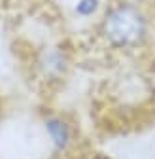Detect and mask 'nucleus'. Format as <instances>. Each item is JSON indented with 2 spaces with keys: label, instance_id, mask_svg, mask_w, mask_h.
<instances>
[{
  "label": "nucleus",
  "instance_id": "nucleus-5",
  "mask_svg": "<svg viewBox=\"0 0 155 159\" xmlns=\"http://www.w3.org/2000/svg\"><path fill=\"white\" fill-rule=\"evenodd\" d=\"M82 159H112V157H108V155H104V153H89V155H85V157H82Z\"/></svg>",
  "mask_w": 155,
  "mask_h": 159
},
{
  "label": "nucleus",
  "instance_id": "nucleus-4",
  "mask_svg": "<svg viewBox=\"0 0 155 159\" xmlns=\"http://www.w3.org/2000/svg\"><path fill=\"white\" fill-rule=\"evenodd\" d=\"M102 8L104 4L100 0H78L74 4V13L82 19H91V17H99Z\"/></svg>",
  "mask_w": 155,
  "mask_h": 159
},
{
  "label": "nucleus",
  "instance_id": "nucleus-3",
  "mask_svg": "<svg viewBox=\"0 0 155 159\" xmlns=\"http://www.w3.org/2000/svg\"><path fill=\"white\" fill-rule=\"evenodd\" d=\"M42 70L46 72V76L49 78H61L66 68L70 66V61H68V55L63 48H49L44 57H42Z\"/></svg>",
  "mask_w": 155,
  "mask_h": 159
},
{
  "label": "nucleus",
  "instance_id": "nucleus-1",
  "mask_svg": "<svg viewBox=\"0 0 155 159\" xmlns=\"http://www.w3.org/2000/svg\"><path fill=\"white\" fill-rule=\"evenodd\" d=\"M100 40L113 51H136L151 36V17L134 0H113L106 4L96 23Z\"/></svg>",
  "mask_w": 155,
  "mask_h": 159
},
{
  "label": "nucleus",
  "instance_id": "nucleus-2",
  "mask_svg": "<svg viewBox=\"0 0 155 159\" xmlns=\"http://www.w3.org/2000/svg\"><path fill=\"white\" fill-rule=\"evenodd\" d=\"M44 131L51 142L55 155H68L78 144V129L76 123L61 112H47L42 119Z\"/></svg>",
  "mask_w": 155,
  "mask_h": 159
}]
</instances>
